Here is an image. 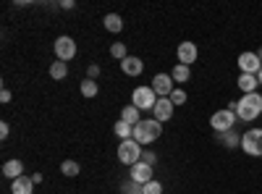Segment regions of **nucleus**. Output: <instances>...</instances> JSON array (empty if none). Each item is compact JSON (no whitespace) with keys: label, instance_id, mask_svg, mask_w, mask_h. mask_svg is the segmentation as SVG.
Here are the masks:
<instances>
[{"label":"nucleus","instance_id":"nucleus-12","mask_svg":"<svg viewBox=\"0 0 262 194\" xmlns=\"http://www.w3.org/2000/svg\"><path fill=\"white\" fill-rule=\"evenodd\" d=\"M121 69H123L126 76H139L142 69H144V63H142L139 58H134V55H128L126 60H121Z\"/></svg>","mask_w":262,"mask_h":194},{"label":"nucleus","instance_id":"nucleus-33","mask_svg":"<svg viewBox=\"0 0 262 194\" xmlns=\"http://www.w3.org/2000/svg\"><path fill=\"white\" fill-rule=\"evenodd\" d=\"M257 55H259V60H262V50H259V53H257Z\"/></svg>","mask_w":262,"mask_h":194},{"label":"nucleus","instance_id":"nucleus-8","mask_svg":"<svg viewBox=\"0 0 262 194\" xmlns=\"http://www.w3.org/2000/svg\"><path fill=\"white\" fill-rule=\"evenodd\" d=\"M238 66H242V74L257 76L259 69H262V60H259L257 53H242V55H238Z\"/></svg>","mask_w":262,"mask_h":194},{"label":"nucleus","instance_id":"nucleus-16","mask_svg":"<svg viewBox=\"0 0 262 194\" xmlns=\"http://www.w3.org/2000/svg\"><path fill=\"white\" fill-rule=\"evenodd\" d=\"M238 87L244 90V95H252V92H257L259 81H257V76H252V74H242V76H238Z\"/></svg>","mask_w":262,"mask_h":194},{"label":"nucleus","instance_id":"nucleus-20","mask_svg":"<svg viewBox=\"0 0 262 194\" xmlns=\"http://www.w3.org/2000/svg\"><path fill=\"white\" fill-rule=\"evenodd\" d=\"M116 134L121 137V142H126V139L134 137V126L126 123V121H118V123H116Z\"/></svg>","mask_w":262,"mask_h":194},{"label":"nucleus","instance_id":"nucleus-3","mask_svg":"<svg viewBox=\"0 0 262 194\" xmlns=\"http://www.w3.org/2000/svg\"><path fill=\"white\" fill-rule=\"evenodd\" d=\"M139 158H142V144H139V142H134V139L121 142V147H118V160H121L123 165H137Z\"/></svg>","mask_w":262,"mask_h":194},{"label":"nucleus","instance_id":"nucleus-6","mask_svg":"<svg viewBox=\"0 0 262 194\" xmlns=\"http://www.w3.org/2000/svg\"><path fill=\"white\" fill-rule=\"evenodd\" d=\"M233 121H236V113L231 111V107H226V111L212 113L210 126L215 128V132H231V128H233Z\"/></svg>","mask_w":262,"mask_h":194},{"label":"nucleus","instance_id":"nucleus-22","mask_svg":"<svg viewBox=\"0 0 262 194\" xmlns=\"http://www.w3.org/2000/svg\"><path fill=\"white\" fill-rule=\"evenodd\" d=\"M66 74H69V69H66L63 60H55L53 66H50V76H53V79H63Z\"/></svg>","mask_w":262,"mask_h":194},{"label":"nucleus","instance_id":"nucleus-4","mask_svg":"<svg viewBox=\"0 0 262 194\" xmlns=\"http://www.w3.org/2000/svg\"><path fill=\"white\" fill-rule=\"evenodd\" d=\"M131 100H134V107H139V111H155L158 95H155L152 87H139V90H134Z\"/></svg>","mask_w":262,"mask_h":194},{"label":"nucleus","instance_id":"nucleus-18","mask_svg":"<svg viewBox=\"0 0 262 194\" xmlns=\"http://www.w3.org/2000/svg\"><path fill=\"white\" fill-rule=\"evenodd\" d=\"M121 121H126V123H131V126H137L142 118H139V107H134V105H128V107H123V113H121Z\"/></svg>","mask_w":262,"mask_h":194},{"label":"nucleus","instance_id":"nucleus-24","mask_svg":"<svg viewBox=\"0 0 262 194\" xmlns=\"http://www.w3.org/2000/svg\"><path fill=\"white\" fill-rule=\"evenodd\" d=\"M142 194H163V186L152 179V181H147V184L142 186Z\"/></svg>","mask_w":262,"mask_h":194},{"label":"nucleus","instance_id":"nucleus-30","mask_svg":"<svg viewBox=\"0 0 262 194\" xmlns=\"http://www.w3.org/2000/svg\"><path fill=\"white\" fill-rule=\"evenodd\" d=\"M8 137V123H0V139Z\"/></svg>","mask_w":262,"mask_h":194},{"label":"nucleus","instance_id":"nucleus-19","mask_svg":"<svg viewBox=\"0 0 262 194\" xmlns=\"http://www.w3.org/2000/svg\"><path fill=\"white\" fill-rule=\"evenodd\" d=\"M173 81L176 84H184V81H189V76H191V71H189V66H184V63H179L176 69H173Z\"/></svg>","mask_w":262,"mask_h":194},{"label":"nucleus","instance_id":"nucleus-7","mask_svg":"<svg viewBox=\"0 0 262 194\" xmlns=\"http://www.w3.org/2000/svg\"><path fill=\"white\" fill-rule=\"evenodd\" d=\"M173 84H176V81H173V76H170V74H158L155 79H152V90H155V95H158V97H170V95H173V90H176Z\"/></svg>","mask_w":262,"mask_h":194},{"label":"nucleus","instance_id":"nucleus-31","mask_svg":"<svg viewBox=\"0 0 262 194\" xmlns=\"http://www.w3.org/2000/svg\"><path fill=\"white\" fill-rule=\"evenodd\" d=\"M0 100L8 102V100H11V92H8V90H3V92H0Z\"/></svg>","mask_w":262,"mask_h":194},{"label":"nucleus","instance_id":"nucleus-17","mask_svg":"<svg viewBox=\"0 0 262 194\" xmlns=\"http://www.w3.org/2000/svg\"><path fill=\"white\" fill-rule=\"evenodd\" d=\"M105 29L107 32H121L123 29V18L118 13H107L105 16Z\"/></svg>","mask_w":262,"mask_h":194},{"label":"nucleus","instance_id":"nucleus-10","mask_svg":"<svg viewBox=\"0 0 262 194\" xmlns=\"http://www.w3.org/2000/svg\"><path fill=\"white\" fill-rule=\"evenodd\" d=\"M131 181L134 184H147V181H152V165L149 163H144V160H139L137 165H131Z\"/></svg>","mask_w":262,"mask_h":194},{"label":"nucleus","instance_id":"nucleus-21","mask_svg":"<svg viewBox=\"0 0 262 194\" xmlns=\"http://www.w3.org/2000/svg\"><path fill=\"white\" fill-rule=\"evenodd\" d=\"M81 95L84 97H95L97 95V81L95 79H84L81 81Z\"/></svg>","mask_w":262,"mask_h":194},{"label":"nucleus","instance_id":"nucleus-13","mask_svg":"<svg viewBox=\"0 0 262 194\" xmlns=\"http://www.w3.org/2000/svg\"><path fill=\"white\" fill-rule=\"evenodd\" d=\"M179 60L184 63V66H189V63L196 60V45L194 42H181L179 45Z\"/></svg>","mask_w":262,"mask_h":194},{"label":"nucleus","instance_id":"nucleus-5","mask_svg":"<svg viewBox=\"0 0 262 194\" xmlns=\"http://www.w3.org/2000/svg\"><path fill=\"white\" fill-rule=\"evenodd\" d=\"M242 149L247 155H254V158H262V128H252L242 137Z\"/></svg>","mask_w":262,"mask_h":194},{"label":"nucleus","instance_id":"nucleus-14","mask_svg":"<svg viewBox=\"0 0 262 194\" xmlns=\"http://www.w3.org/2000/svg\"><path fill=\"white\" fill-rule=\"evenodd\" d=\"M11 191H13V194H32V191H34V181H32V176H21V179H16L13 186H11Z\"/></svg>","mask_w":262,"mask_h":194},{"label":"nucleus","instance_id":"nucleus-32","mask_svg":"<svg viewBox=\"0 0 262 194\" xmlns=\"http://www.w3.org/2000/svg\"><path fill=\"white\" fill-rule=\"evenodd\" d=\"M257 81H259V84H262V69H259V74H257Z\"/></svg>","mask_w":262,"mask_h":194},{"label":"nucleus","instance_id":"nucleus-26","mask_svg":"<svg viewBox=\"0 0 262 194\" xmlns=\"http://www.w3.org/2000/svg\"><path fill=\"white\" fill-rule=\"evenodd\" d=\"M170 102H173V105H184V102H186V92H184V90H173Z\"/></svg>","mask_w":262,"mask_h":194},{"label":"nucleus","instance_id":"nucleus-27","mask_svg":"<svg viewBox=\"0 0 262 194\" xmlns=\"http://www.w3.org/2000/svg\"><path fill=\"white\" fill-rule=\"evenodd\" d=\"M142 160L149 163V165H155V155H152V153H142Z\"/></svg>","mask_w":262,"mask_h":194},{"label":"nucleus","instance_id":"nucleus-1","mask_svg":"<svg viewBox=\"0 0 262 194\" xmlns=\"http://www.w3.org/2000/svg\"><path fill=\"white\" fill-rule=\"evenodd\" d=\"M231 111L242 118V121H254V118L262 113V95H259V92L244 95L238 102H231Z\"/></svg>","mask_w":262,"mask_h":194},{"label":"nucleus","instance_id":"nucleus-2","mask_svg":"<svg viewBox=\"0 0 262 194\" xmlns=\"http://www.w3.org/2000/svg\"><path fill=\"white\" fill-rule=\"evenodd\" d=\"M160 134H163L160 121L149 118V121H139V123L134 126V137H131V139L139 142V144H149V142H155Z\"/></svg>","mask_w":262,"mask_h":194},{"label":"nucleus","instance_id":"nucleus-29","mask_svg":"<svg viewBox=\"0 0 262 194\" xmlns=\"http://www.w3.org/2000/svg\"><path fill=\"white\" fill-rule=\"evenodd\" d=\"M226 142H228V144H236V142H238L236 134H233V128H231V132H226Z\"/></svg>","mask_w":262,"mask_h":194},{"label":"nucleus","instance_id":"nucleus-28","mask_svg":"<svg viewBox=\"0 0 262 194\" xmlns=\"http://www.w3.org/2000/svg\"><path fill=\"white\" fill-rule=\"evenodd\" d=\"M86 74H90V79H95V76L100 74V66H95V63H92V66H90V69H86Z\"/></svg>","mask_w":262,"mask_h":194},{"label":"nucleus","instance_id":"nucleus-25","mask_svg":"<svg viewBox=\"0 0 262 194\" xmlns=\"http://www.w3.org/2000/svg\"><path fill=\"white\" fill-rule=\"evenodd\" d=\"M111 55L113 58H121V60H126L128 55H126V45H123V42H116V45L111 48Z\"/></svg>","mask_w":262,"mask_h":194},{"label":"nucleus","instance_id":"nucleus-9","mask_svg":"<svg viewBox=\"0 0 262 194\" xmlns=\"http://www.w3.org/2000/svg\"><path fill=\"white\" fill-rule=\"evenodd\" d=\"M55 55H58V60H71L76 55V42L71 37H58L55 39Z\"/></svg>","mask_w":262,"mask_h":194},{"label":"nucleus","instance_id":"nucleus-23","mask_svg":"<svg viewBox=\"0 0 262 194\" xmlns=\"http://www.w3.org/2000/svg\"><path fill=\"white\" fill-rule=\"evenodd\" d=\"M60 170H63V174H66V176H76V174H79V170H81V168H79V163H76V160H63V165H60Z\"/></svg>","mask_w":262,"mask_h":194},{"label":"nucleus","instance_id":"nucleus-11","mask_svg":"<svg viewBox=\"0 0 262 194\" xmlns=\"http://www.w3.org/2000/svg\"><path fill=\"white\" fill-rule=\"evenodd\" d=\"M173 107H176V105H173L170 102V97H158V102H155V111H152V113H155V121H168L170 116H173Z\"/></svg>","mask_w":262,"mask_h":194},{"label":"nucleus","instance_id":"nucleus-15","mask_svg":"<svg viewBox=\"0 0 262 194\" xmlns=\"http://www.w3.org/2000/svg\"><path fill=\"white\" fill-rule=\"evenodd\" d=\"M21 170H24V163H21V160H8L3 165V176L16 181V179H21Z\"/></svg>","mask_w":262,"mask_h":194}]
</instances>
